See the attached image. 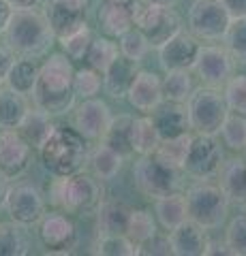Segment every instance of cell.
<instances>
[{
  "label": "cell",
  "mask_w": 246,
  "mask_h": 256,
  "mask_svg": "<svg viewBox=\"0 0 246 256\" xmlns=\"http://www.w3.org/2000/svg\"><path fill=\"white\" fill-rule=\"evenodd\" d=\"M75 66L67 54H50L39 66L37 84L33 90L35 107L47 111L50 116H65L75 107L73 92Z\"/></svg>",
  "instance_id": "6da1fadb"
},
{
  "label": "cell",
  "mask_w": 246,
  "mask_h": 256,
  "mask_svg": "<svg viewBox=\"0 0 246 256\" xmlns=\"http://www.w3.org/2000/svg\"><path fill=\"white\" fill-rule=\"evenodd\" d=\"M3 34L9 50L18 58L28 60L47 58L58 41L50 20L39 9H13Z\"/></svg>",
  "instance_id": "7a4b0ae2"
},
{
  "label": "cell",
  "mask_w": 246,
  "mask_h": 256,
  "mask_svg": "<svg viewBox=\"0 0 246 256\" xmlns=\"http://www.w3.org/2000/svg\"><path fill=\"white\" fill-rule=\"evenodd\" d=\"M39 152H41L43 166L54 178L79 173L86 166L90 156L86 139L75 128H67V126L54 128V132L47 137V141Z\"/></svg>",
  "instance_id": "3957f363"
},
{
  "label": "cell",
  "mask_w": 246,
  "mask_h": 256,
  "mask_svg": "<svg viewBox=\"0 0 246 256\" xmlns=\"http://www.w3.org/2000/svg\"><path fill=\"white\" fill-rule=\"evenodd\" d=\"M103 190L97 178H90L86 173H73L56 178L50 188V201L56 210L65 214H79L88 212L101 203Z\"/></svg>",
  "instance_id": "277c9868"
},
{
  "label": "cell",
  "mask_w": 246,
  "mask_h": 256,
  "mask_svg": "<svg viewBox=\"0 0 246 256\" xmlns=\"http://www.w3.org/2000/svg\"><path fill=\"white\" fill-rule=\"evenodd\" d=\"M184 196H186L188 220L199 224L203 230H216L225 224L231 203H229L225 190L220 186L205 180L199 184H193Z\"/></svg>",
  "instance_id": "5b68a950"
},
{
  "label": "cell",
  "mask_w": 246,
  "mask_h": 256,
  "mask_svg": "<svg viewBox=\"0 0 246 256\" xmlns=\"http://www.w3.org/2000/svg\"><path fill=\"white\" fill-rule=\"evenodd\" d=\"M184 105L188 111L190 130H195V134H212V137L220 134V128H223L229 116V107L218 88L212 86L197 88L188 96Z\"/></svg>",
  "instance_id": "8992f818"
},
{
  "label": "cell",
  "mask_w": 246,
  "mask_h": 256,
  "mask_svg": "<svg viewBox=\"0 0 246 256\" xmlns=\"http://www.w3.org/2000/svg\"><path fill=\"white\" fill-rule=\"evenodd\" d=\"M129 9L133 26L144 32L150 47H161L169 36L182 30V20L173 6H163L150 0H131Z\"/></svg>",
  "instance_id": "52a82bcc"
},
{
  "label": "cell",
  "mask_w": 246,
  "mask_h": 256,
  "mask_svg": "<svg viewBox=\"0 0 246 256\" xmlns=\"http://www.w3.org/2000/svg\"><path fill=\"white\" fill-rule=\"evenodd\" d=\"M180 173L171 166L163 164L154 154L139 156V160L133 164V182L141 194L148 198H161L165 194L180 190Z\"/></svg>",
  "instance_id": "ba28073f"
},
{
  "label": "cell",
  "mask_w": 246,
  "mask_h": 256,
  "mask_svg": "<svg viewBox=\"0 0 246 256\" xmlns=\"http://www.w3.org/2000/svg\"><path fill=\"white\" fill-rule=\"evenodd\" d=\"M231 24L220 0H195L188 9V32L199 41H223Z\"/></svg>",
  "instance_id": "9c48e42d"
},
{
  "label": "cell",
  "mask_w": 246,
  "mask_h": 256,
  "mask_svg": "<svg viewBox=\"0 0 246 256\" xmlns=\"http://www.w3.org/2000/svg\"><path fill=\"white\" fill-rule=\"evenodd\" d=\"M225 164V152L212 134H193L190 150L184 162V171L190 178L205 182L220 173Z\"/></svg>",
  "instance_id": "30bf717a"
},
{
  "label": "cell",
  "mask_w": 246,
  "mask_h": 256,
  "mask_svg": "<svg viewBox=\"0 0 246 256\" xmlns=\"http://www.w3.org/2000/svg\"><path fill=\"white\" fill-rule=\"evenodd\" d=\"M3 207L9 214V218L13 222L22 224L24 228H30L39 224V220L45 216V198L43 192L39 190L33 184H15V186H9L5 196Z\"/></svg>",
  "instance_id": "8fae6325"
},
{
  "label": "cell",
  "mask_w": 246,
  "mask_h": 256,
  "mask_svg": "<svg viewBox=\"0 0 246 256\" xmlns=\"http://www.w3.org/2000/svg\"><path fill=\"white\" fill-rule=\"evenodd\" d=\"M193 68H195V73L199 75L203 86L223 88L229 82V77L235 73V60H233V56L227 52V47L201 45Z\"/></svg>",
  "instance_id": "7c38bea8"
},
{
  "label": "cell",
  "mask_w": 246,
  "mask_h": 256,
  "mask_svg": "<svg viewBox=\"0 0 246 256\" xmlns=\"http://www.w3.org/2000/svg\"><path fill=\"white\" fill-rule=\"evenodd\" d=\"M33 146L18 132V128L0 130V175L7 180H18L30 169Z\"/></svg>",
  "instance_id": "4fadbf2b"
},
{
  "label": "cell",
  "mask_w": 246,
  "mask_h": 256,
  "mask_svg": "<svg viewBox=\"0 0 246 256\" xmlns=\"http://www.w3.org/2000/svg\"><path fill=\"white\" fill-rule=\"evenodd\" d=\"M39 239L47 248V254H71L77 239L75 224L65 212H50L39 220Z\"/></svg>",
  "instance_id": "5bb4252c"
},
{
  "label": "cell",
  "mask_w": 246,
  "mask_h": 256,
  "mask_svg": "<svg viewBox=\"0 0 246 256\" xmlns=\"http://www.w3.org/2000/svg\"><path fill=\"white\" fill-rule=\"evenodd\" d=\"M199 38L193 36L184 28L169 36L158 50V62L163 70H190L199 54Z\"/></svg>",
  "instance_id": "9a60e30c"
},
{
  "label": "cell",
  "mask_w": 246,
  "mask_h": 256,
  "mask_svg": "<svg viewBox=\"0 0 246 256\" xmlns=\"http://www.w3.org/2000/svg\"><path fill=\"white\" fill-rule=\"evenodd\" d=\"M109 120H112L109 105L97 96H92V98H84L75 107L73 128L86 141H101L109 126Z\"/></svg>",
  "instance_id": "2e32d148"
},
{
  "label": "cell",
  "mask_w": 246,
  "mask_h": 256,
  "mask_svg": "<svg viewBox=\"0 0 246 256\" xmlns=\"http://www.w3.org/2000/svg\"><path fill=\"white\" fill-rule=\"evenodd\" d=\"M90 0H45V18L50 20L56 36L79 28L86 24Z\"/></svg>",
  "instance_id": "e0dca14e"
},
{
  "label": "cell",
  "mask_w": 246,
  "mask_h": 256,
  "mask_svg": "<svg viewBox=\"0 0 246 256\" xmlns=\"http://www.w3.org/2000/svg\"><path fill=\"white\" fill-rule=\"evenodd\" d=\"M126 98H129L133 109H137L139 114H144V116H150L165 100L161 77L152 73V70H137Z\"/></svg>",
  "instance_id": "ac0fdd59"
},
{
  "label": "cell",
  "mask_w": 246,
  "mask_h": 256,
  "mask_svg": "<svg viewBox=\"0 0 246 256\" xmlns=\"http://www.w3.org/2000/svg\"><path fill=\"white\" fill-rule=\"evenodd\" d=\"M152 122L156 126L161 139H171V137H180L190 130L188 124V111L184 102H171V100H163L152 114Z\"/></svg>",
  "instance_id": "d6986e66"
},
{
  "label": "cell",
  "mask_w": 246,
  "mask_h": 256,
  "mask_svg": "<svg viewBox=\"0 0 246 256\" xmlns=\"http://www.w3.org/2000/svg\"><path fill=\"white\" fill-rule=\"evenodd\" d=\"M208 230H203L199 224L193 220H184L176 228L169 230L171 254L176 256H203L205 246H208Z\"/></svg>",
  "instance_id": "ffe728a7"
},
{
  "label": "cell",
  "mask_w": 246,
  "mask_h": 256,
  "mask_svg": "<svg viewBox=\"0 0 246 256\" xmlns=\"http://www.w3.org/2000/svg\"><path fill=\"white\" fill-rule=\"evenodd\" d=\"M137 70H139L137 62L124 58V56H118V58L103 70V88H105V92L116 100L126 98Z\"/></svg>",
  "instance_id": "44dd1931"
},
{
  "label": "cell",
  "mask_w": 246,
  "mask_h": 256,
  "mask_svg": "<svg viewBox=\"0 0 246 256\" xmlns=\"http://www.w3.org/2000/svg\"><path fill=\"white\" fill-rule=\"evenodd\" d=\"M97 20H99V28L103 30V34L112 36V38H120L124 32H129L133 28L131 9L124 2H109V0H105L99 6Z\"/></svg>",
  "instance_id": "7402d4cb"
},
{
  "label": "cell",
  "mask_w": 246,
  "mask_h": 256,
  "mask_svg": "<svg viewBox=\"0 0 246 256\" xmlns=\"http://www.w3.org/2000/svg\"><path fill=\"white\" fill-rule=\"evenodd\" d=\"M52 118L54 116H50L43 109L30 107L26 111V116H24V120L20 122V126H18V132L35 150H41V146L47 141V137L54 132V128H56V124L52 122Z\"/></svg>",
  "instance_id": "603a6c76"
},
{
  "label": "cell",
  "mask_w": 246,
  "mask_h": 256,
  "mask_svg": "<svg viewBox=\"0 0 246 256\" xmlns=\"http://www.w3.org/2000/svg\"><path fill=\"white\" fill-rule=\"evenodd\" d=\"M220 184L229 203L246 205V158L227 160L220 169Z\"/></svg>",
  "instance_id": "cb8c5ba5"
},
{
  "label": "cell",
  "mask_w": 246,
  "mask_h": 256,
  "mask_svg": "<svg viewBox=\"0 0 246 256\" xmlns=\"http://www.w3.org/2000/svg\"><path fill=\"white\" fill-rule=\"evenodd\" d=\"M131 210L120 201H101L97 205V220L101 235H126Z\"/></svg>",
  "instance_id": "d4e9b609"
},
{
  "label": "cell",
  "mask_w": 246,
  "mask_h": 256,
  "mask_svg": "<svg viewBox=\"0 0 246 256\" xmlns=\"http://www.w3.org/2000/svg\"><path fill=\"white\" fill-rule=\"evenodd\" d=\"M154 216L165 230L176 228L178 224L188 220L186 196L178 190V192H171V194H165L161 198H154Z\"/></svg>",
  "instance_id": "484cf974"
},
{
  "label": "cell",
  "mask_w": 246,
  "mask_h": 256,
  "mask_svg": "<svg viewBox=\"0 0 246 256\" xmlns=\"http://www.w3.org/2000/svg\"><path fill=\"white\" fill-rule=\"evenodd\" d=\"M28 109L30 105H28L26 94L15 92L5 84L0 86V128L3 130L18 128Z\"/></svg>",
  "instance_id": "4316f807"
},
{
  "label": "cell",
  "mask_w": 246,
  "mask_h": 256,
  "mask_svg": "<svg viewBox=\"0 0 246 256\" xmlns=\"http://www.w3.org/2000/svg\"><path fill=\"white\" fill-rule=\"evenodd\" d=\"M133 120H135V116H129V114L112 116L107 130L101 139L105 146L114 148L118 154H122L124 158L133 154Z\"/></svg>",
  "instance_id": "83f0119b"
},
{
  "label": "cell",
  "mask_w": 246,
  "mask_h": 256,
  "mask_svg": "<svg viewBox=\"0 0 246 256\" xmlns=\"http://www.w3.org/2000/svg\"><path fill=\"white\" fill-rule=\"evenodd\" d=\"M88 162H90V169L94 173V178L101 180V182H109V180H114L116 175L120 173L124 156L118 154L114 148H109V146H105V143L101 141L99 146L90 152Z\"/></svg>",
  "instance_id": "f1b7e54d"
},
{
  "label": "cell",
  "mask_w": 246,
  "mask_h": 256,
  "mask_svg": "<svg viewBox=\"0 0 246 256\" xmlns=\"http://www.w3.org/2000/svg\"><path fill=\"white\" fill-rule=\"evenodd\" d=\"M190 141H193V134L190 132H184V134H180V137H171V139H161L158 148L154 150V156L161 160L163 164L171 166V169L184 171Z\"/></svg>",
  "instance_id": "f546056e"
},
{
  "label": "cell",
  "mask_w": 246,
  "mask_h": 256,
  "mask_svg": "<svg viewBox=\"0 0 246 256\" xmlns=\"http://www.w3.org/2000/svg\"><path fill=\"white\" fill-rule=\"evenodd\" d=\"M37 75H39V66L35 64V60L15 58L11 62L9 70H7V75H5V86H9L11 90L28 96L35 90Z\"/></svg>",
  "instance_id": "4dcf8cb0"
},
{
  "label": "cell",
  "mask_w": 246,
  "mask_h": 256,
  "mask_svg": "<svg viewBox=\"0 0 246 256\" xmlns=\"http://www.w3.org/2000/svg\"><path fill=\"white\" fill-rule=\"evenodd\" d=\"M161 143L156 126L152 122V116H141L133 120V152L139 156L154 154V150Z\"/></svg>",
  "instance_id": "1f68e13d"
},
{
  "label": "cell",
  "mask_w": 246,
  "mask_h": 256,
  "mask_svg": "<svg viewBox=\"0 0 246 256\" xmlns=\"http://www.w3.org/2000/svg\"><path fill=\"white\" fill-rule=\"evenodd\" d=\"M30 252L28 235L18 222H0V256H24Z\"/></svg>",
  "instance_id": "d6a6232c"
},
{
  "label": "cell",
  "mask_w": 246,
  "mask_h": 256,
  "mask_svg": "<svg viewBox=\"0 0 246 256\" xmlns=\"http://www.w3.org/2000/svg\"><path fill=\"white\" fill-rule=\"evenodd\" d=\"M118 56H120V50H118V43L112 36H92V43L88 47V52H86L84 60L88 66L103 73Z\"/></svg>",
  "instance_id": "836d02e7"
},
{
  "label": "cell",
  "mask_w": 246,
  "mask_h": 256,
  "mask_svg": "<svg viewBox=\"0 0 246 256\" xmlns=\"http://www.w3.org/2000/svg\"><path fill=\"white\" fill-rule=\"evenodd\" d=\"M161 86H163V98L171 102H186L188 96L195 90L190 70H165Z\"/></svg>",
  "instance_id": "e575fe53"
},
{
  "label": "cell",
  "mask_w": 246,
  "mask_h": 256,
  "mask_svg": "<svg viewBox=\"0 0 246 256\" xmlns=\"http://www.w3.org/2000/svg\"><path fill=\"white\" fill-rule=\"evenodd\" d=\"M156 220L152 212L148 210H131L129 216V226H126V237L131 239L135 246L146 244L150 237L156 233Z\"/></svg>",
  "instance_id": "d590c367"
},
{
  "label": "cell",
  "mask_w": 246,
  "mask_h": 256,
  "mask_svg": "<svg viewBox=\"0 0 246 256\" xmlns=\"http://www.w3.org/2000/svg\"><path fill=\"white\" fill-rule=\"evenodd\" d=\"M58 41L62 45V54H67L71 60H84L86 52H88V47L92 43V32L88 28V24H82L79 28L58 36Z\"/></svg>",
  "instance_id": "8d00e7d4"
},
{
  "label": "cell",
  "mask_w": 246,
  "mask_h": 256,
  "mask_svg": "<svg viewBox=\"0 0 246 256\" xmlns=\"http://www.w3.org/2000/svg\"><path fill=\"white\" fill-rule=\"evenodd\" d=\"M220 137H223V143L229 150L233 152L246 150V116L229 111L225 124L220 128Z\"/></svg>",
  "instance_id": "74e56055"
},
{
  "label": "cell",
  "mask_w": 246,
  "mask_h": 256,
  "mask_svg": "<svg viewBox=\"0 0 246 256\" xmlns=\"http://www.w3.org/2000/svg\"><path fill=\"white\" fill-rule=\"evenodd\" d=\"M118 50H120V56L139 64L150 50V41L146 38L144 32L133 26L129 32H124V34L118 38Z\"/></svg>",
  "instance_id": "f35d334b"
},
{
  "label": "cell",
  "mask_w": 246,
  "mask_h": 256,
  "mask_svg": "<svg viewBox=\"0 0 246 256\" xmlns=\"http://www.w3.org/2000/svg\"><path fill=\"white\" fill-rule=\"evenodd\" d=\"M223 41L227 52L233 56L235 64H246V18L231 20Z\"/></svg>",
  "instance_id": "ab89813d"
},
{
  "label": "cell",
  "mask_w": 246,
  "mask_h": 256,
  "mask_svg": "<svg viewBox=\"0 0 246 256\" xmlns=\"http://www.w3.org/2000/svg\"><path fill=\"white\" fill-rule=\"evenodd\" d=\"M103 86V73L99 70H94L92 66H84L75 70L73 75V92L77 98H92V96H97L99 90Z\"/></svg>",
  "instance_id": "60d3db41"
},
{
  "label": "cell",
  "mask_w": 246,
  "mask_h": 256,
  "mask_svg": "<svg viewBox=\"0 0 246 256\" xmlns=\"http://www.w3.org/2000/svg\"><path fill=\"white\" fill-rule=\"evenodd\" d=\"M97 254L103 256H135L139 246H135L126 235H101L97 244Z\"/></svg>",
  "instance_id": "b9f144b4"
},
{
  "label": "cell",
  "mask_w": 246,
  "mask_h": 256,
  "mask_svg": "<svg viewBox=\"0 0 246 256\" xmlns=\"http://www.w3.org/2000/svg\"><path fill=\"white\" fill-rule=\"evenodd\" d=\"M225 102L229 111L246 116V75H231L225 84Z\"/></svg>",
  "instance_id": "7bdbcfd3"
},
{
  "label": "cell",
  "mask_w": 246,
  "mask_h": 256,
  "mask_svg": "<svg viewBox=\"0 0 246 256\" xmlns=\"http://www.w3.org/2000/svg\"><path fill=\"white\" fill-rule=\"evenodd\" d=\"M225 244L233 256H246V216H235L227 224Z\"/></svg>",
  "instance_id": "ee69618b"
},
{
  "label": "cell",
  "mask_w": 246,
  "mask_h": 256,
  "mask_svg": "<svg viewBox=\"0 0 246 256\" xmlns=\"http://www.w3.org/2000/svg\"><path fill=\"white\" fill-rule=\"evenodd\" d=\"M139 254H152V256H156V254H161V256H167V254H171V242H169V233L165 235V233H156L148 239L146 244H141L139 246Z\"/></svg>",
  "instance_id": "f6af8a7d"
},
{
  "label": "cell",
  "mask_w": 246,
  "mask_h": 256,
  "mask_svg": "<svg viewBox=\"0 0 246 256\" xmlns=\"http://www.w3.org/2000/svg\"><path fill=\"white\" fill-rule=\"evenodd\" d=\"M227 13L231 15V20L246 18V0H220Z\"/></svg>",
  "instance_id": "bcb514c9"
},
{
  "label": "cell",
  "mask_w": 246,
  "mask_h": 256,
  "mask_svg": "<svg viewBox=\"0 0 246 256\" xmlns=\"http://www.w3.org/2000/svg\"><path fill=\"white\" fill-rule=\"evenodd\" d=\"M15 60V54L9 50V45H3L0 43V77L5 79V75H7V70H9V66H11V62Z\"/></svg>",
  "instance_id": "7dc6e473"
},
{
  "label": "cell",
  "mask_w": 246,
  "mask_h": 256,
  "mask_svg": "<svg viewBox=\"0 0 246 256\" xmlns=\"http://www.w3.org/2000/svg\"><path fill=\"white\" fill-rule=\"evenodd\" d=\"M11 13H13V6L9 4V0H0V34L5 32L7 24H9Z\"/></svg>",
  "instance_id": "c3c4849f"
},
{
  "label": "cell",
  "mask_w": 246,
  "mask_h": 256,
  "mask_svg": "<svg viewBox=\"0 0 246 256\" xmlns=\"http://www.w3.org/2000/svg\"><path fill=\"white\" fill-rule=\"evenodd\" d=\"M208 254H231V250H229V246L223 242H210L208 239V246H205V256Z\"/></svg>",
  "instance_id": "681fc988"
},
{
  "label": "cell",
  "mask_w": 246,
  "mask_h": 256,
  "mask_svg": "<svg viewBox=\"0 0 246 256\" xmlns=\"http://www.w3.org/2000/svg\"><path fill=\"white\" fill-rule=\"evenodd\" d=\"M45 0H9L13 9H37L39 4H43Z\"/></svg>",
  "instance_id": "f907efd6"
},
{
  "label": "cell",
  "mask_w": 246,
  "mask_h": 256,
  "mask_svg": "<svg viewBox=\"0 0 246 256\" xmlns=\"http://www.w3.org/2000/svg\"><path fill=\"white\" fill-rule=\"evenodd\" d=\"M7 178H3L0 175V207H3V203H5V196H7V190H9V186H7Z\"/></svg>",
  "instance_id": "816d5d0a"
},
{
  "label": "cell",
  "mask_w": 246,
  "mask_h": 256,
  "mask_svg": "<svg viewBox=\"0 0 246 256\" xmlns=\"http://www.w3.org/2000/svg\"><path fill=\"white\" fill-rule=\"evenodd\" d=\"M150 2H156V4H163V6H176L180 0H150Z\"/></svg>",
  "instance_id": "f5cc1de1"
},
{
  "label": "cell",
  "mask_w": 246,
  "mask_h": 256,
  "mask_svg": "<svg viewBox=\"0 0 246 256\" xmlns=\"http://www.w3.org/2000/svg\"><path fill=\"white\" fill-rule=\"evenodd\" d=\"M109 2H124V4H129L131 0H109Z\"/></svg>",
  "instance_id": "db71d44e"
},
{
  "label": "cell",
  "mask_w": 246,
  "mask_h": 256,
  "mask_svg": "<svg viewBox=\"0 0 246 256\" xmlns=\"http://www.w3.org/2000/svg\"><path fill=\"white\" fill-rule=\"evenodd\" d=\"M3 84H5V79H3V77H0V86H3Z\"/></svg>",
  "instance_id": "11a10c76"
}]
</instances>
